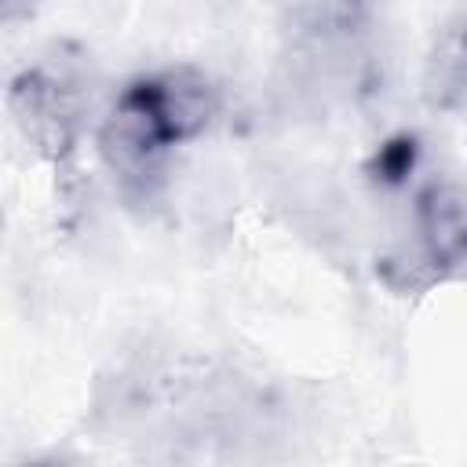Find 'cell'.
Listing matches in <instances>:
<instances>
[{"instance_id":"obj_3","label":"cell","mask_w":467,"mask_h":467,"mask_svg":"<svg viewBox=\"0 0 467 467\" xmlns=\"http://www.w3.org/2000/svg\"><path fill=\"white\" fill-rule=\"evenodd\" d=\"M11 113L18 128L36 139L47 150H62L69 142V124H73V102L58 80H47L40 73H26L11 88Z\"/></svg>"},{"instance_id":"obj_4","label":"cell","mask_w":467,"mask_h":467,"mask_svg":"<svg viewBox=\"0 0 467 467\" xmlns=\"http://www.w3.org/2000/svg\"><path fill=\"white\" fill-rule=\"evenodd\" d=\"M427 88L441 106H467V22L449 26L434 44Z\"/></svg>"},{"instance_id":"obj_5","label":"cell","mask_w":467,"mask_h":467,"mask_svg":"<svg viewBox=\"0 0 467 467\" xmlns=\"http://www.w3.org/2000/svg\"><path fill=\"white\" fill-rule=\"evenodd\" d=\"M376 168H379V175L383 179H401L409 168H412V142H390V146H383L379 150V157H376Z\"/></svg>"},{"instance_id":"obj_2","label":"cell","mask_w":467,"mask_h":467,"mask_svg":"<svg viewBox=\"0 0 467 467\" xmlns=\"http://www.w3.org/2000/svg\"><path fill=\"white\" fill-rule=\"evenodd\" d=\"M416 234L423 255L434 266H456L467 259V190L431 186L416 204Z\"/></svg>"},{"instance_id":"obj_1","label":"cell","mask_w":467,"mask_h":467,"mask_svg":"<svg viewBox=\"0 0 467 467\" xmlns=\"http://www.w3.org/2000/svg\"><path fill=\"white\" fill-rule=\"evenodd\" d=\"M161 128L168 131L171 146L182 142V139H193L215 113V88L204 73L197 69H168L161 77H150V80H139Z\"/></svg>"}]
</instances>
